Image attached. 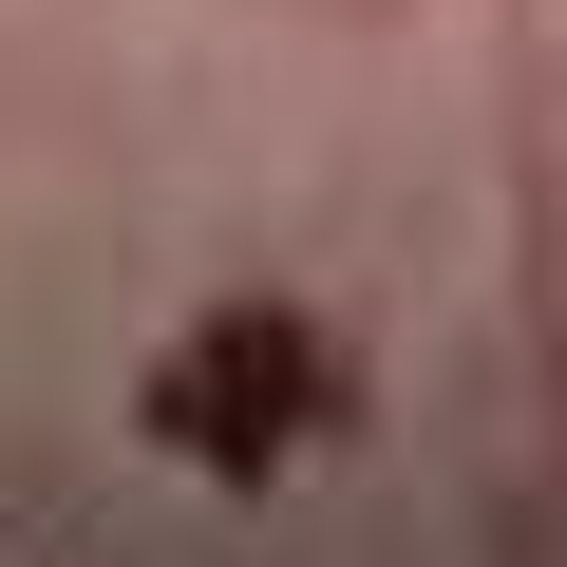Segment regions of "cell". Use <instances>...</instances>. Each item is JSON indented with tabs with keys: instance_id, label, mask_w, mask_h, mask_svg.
I'll list each match as a JSON object with an SVG mask.
<instances>
[{
	"instance_id": "cell-1",
	"label": "cell",
	"mask_w": 567,
	"mask_h": 567,
	"mask_svg": "<svg viewBox=\"0 0 567 567\" xmlns=\"http://www.w3.org/2000/svg\"><path fill=\"white\" fill-rule=\"evenodd\" d=\"M322 398H341V360H322V322H284V303H208L171 360H152V454H189L208 492H265L284 454L322 435Z\"/></svg>"
}]
</instances>
